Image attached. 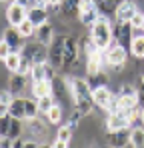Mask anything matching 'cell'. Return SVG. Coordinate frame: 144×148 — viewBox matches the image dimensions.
<instances>
[{"label": "cell", "mask_w": 144, "mask_h": 148, "mask_svg": "<svg viewBox=\"0 0 144 148\" xmlns=\"http://www.w3.org/2000/svg\"><path fill=\"white\" fill-rule=\"evenodd\" d=\"M140 120H142V122H144V108H142V110H140Z\"/></svg>", "instance_id": "obj_42"}, {"label": "cell", "mask_w": 144, "mask_h": 148, "mask_svg": "<svg viewBox=\"0 0 144 148\" xmlns=\"http://www.w3.org/2000/svg\"><path fill=\"white\" fill-rule=\"evenodd\" d=\"M90 36L94 40V44L98 46V50L110 48L114 44V22H110L106 16H100L94 22V26L90 28Z\"/></svg>", "instance_id": "obj_1"}, {"label": "cell", "mask_w": 144, "mask_h": 148, "mask_svg": "<svg viewBox=\"0 0 144 148\" xmlns=\"http://www.w3.org/2000/svg\"><path fill=\"white\" fill-rule=\"evenodd\" d=\"M36 40H40L42 44H46V46H50L52 44V40L56 38L54 36V26L50 24V22H44V24L36 26Z\"/></svg>", "instance_id": "obj_19"}, {"label": "cell", "mask_w": 144, "mask_h": 148, "mask_svg": "<svg viewBox=\"0 0 144 148\" xmlns=\"http://www.w3.org/2000/svg\"><path fill=\"white\" fill-rule=\"evenodd\" d=\"M88 80H90V86H92V90L94 88H100V86H108V76L104 72H98L94 76H88Z\"/></svg>", "instance_id": "obj_31"}, {"label": "cell", "mask_w": 144, "mask_h": 148, "mask_svg": "<svg viewBox=\"0 0 144 148\" xmlns=\"http://www.w3.org/2000/svg\"><path fill=\"white\" fill-rule=\"evenodd\" d=\"M28 18V6L20 4L18 0H12L6 8V20L10 26H20Z\"/></svg>", "instance_id": "obj_7"}, {"label": "cell", "mask_w": 144, "mask_h": 148, "mask_svg": "<svg viewBox=\"0 0 144 148\" xmlns=\"http://www.w3.org/2000/svg\"><path fill=\"white\" fill-rule=\"evenodd\" d=\"M130 146L144 148V130L142 128H132L130 130Z\"/></svg>", "instance_id": "obj_26"}, {"label": "cell", "mask_w": 144, "mask_h": 148, "mask_svg": "<svg viewBox=\"0 0 144 148\" xmlns=\"http://www.w3.org/2000/svg\"><path fill=\"white\" fill-rule=\"evenodd\" d=\"M96 4H98V8L102 10V12H110V10H116V6H118V2L116 0H94Z\"/></svg>", "instance_id": "obj_35"}, {"label": "cell", "mask_w": 144, "mask_h": 148, "mask_svg": "<svg viewBox=\"0 0 144 148\" xmlns=\"http://www.w3.org/2000/svg\"><path fill=\"white\" fill-rule=\"evenodd\" d=\"M22 34H20V30H18V26H10V28H6L4 32H2V40L12 48V52H20L24 46L22 42Z\"/></svg>", "instance_id": "obj_14"}, {"label": "cell", "mask_w": 144, "mask_h": 148, "mask_svg": "<svg viewBox=\"0 0 144 148\" xmlns=\"http://www.w3.org/2000/svg\"><path fill=\"white\" fill-rule=\"evenodd\" d=\"M142 28H144V16H142Z\"/></svg>", "instance_id": "obj_43"}, {"label": "cell", "mask_w": 144, "mask_h": 148, "mask_svg": "<svg viewBox=\"0 0 144 148\" xmlns=\"http://www.w3.org/2000/svg\"><path fill=\"white\" fill-rule=\"evenodd\" d=\"M48 94H54V82L52 80H38L32 82V96L34 98H42Z\"/></svg>", "instance_id": "obj_20"}, {"label": "cell", "mask_w": 144, "mask_h": 148, "mask_svg": "<svg viewBox=\"0 0 144 148\" xmlns=\"http://www.w3.org/2000/svg\"><path fill=\"white\" fill-rule=\"evenodd\" d=\"M28 86V74H20V72H12L10 80H8V88L12 94H22Z\"/></svg>", "instance_id": "obj_16"}, {"label": "cell", "mask_w": 144, "mask_h": 148, "mask_svg": "<svg viewBox=\"0 0 144 148\" xmlns=\"http://www.w3.org/2000/svg\"><path fill=\"white\" fill-rule=\"evenodd\" d=\"M48 2V10H52V8H56V10H58V6H60V2H62V0H46Z\"/></svg>", "instance_id": "obj_40"}, {"label": "cell", "mask_w": 144, "mask_h": 148, "mask_svg": "<svg viewBox=\"0 0 144 148\" xmlns=\"http://www.w3.org/2000/svg\"><path fill=\"white\" fill-rule=\"evenodd\" d=\"M126 60H128V52L124 46H120V44H112L110 48L104 50V62H106V66L108 68H112V70H116L120 72L124 66H126Z\"/></svg>", "instance_id": "obj_3"}, {"label": "cell", "mask_w": 144, "mask_h": 148, "mask_svg": "<svg viewBox=\"0 0 144 148\" xmlns=\"http://www.w3.org/2000/svg\"><path fill=\"white\" fill-rule=\"evenodd\" d=\"M110 134V146L122 148L126 144H130V128H120L114 132H108Z\"/></svg>", "instance_id": "obj_21"}, {"label": "cell", "mask_w": 144, "mask_h": 148, "mask_svg": "<svg viewBox=\"0 0 144 148\" xmlns=\"http://www.w3.org/2000/svg\"><path fill=\"white\" fill-rule=\"evenodd\" d=\"M92 98H94V104L98 108L106 110V112H112V106H114V92L108 88V86H100V88H94L92 90Z\"/></svg>", "instance_id": "obj_8"}, {"label": "cell", "mask_w": 144, "mask_h": 148, "mask_svg": "<svg viewBox=\"0 0 144 148\" xmlns=\"http://www.w3.org/2000/svg\"><path fill=\"white\" fill-rule=\"evenodd\" d=\"M48 120H42V118H38V116H34V118H26V130H28V134L32 136V138H46L48 136Z\"/></svg>", "instance_id": "obj_13"}, {"label": "cell", "mask_w": 144, "mask_h": 148, "mask_svg": "<svg viewBox=\"0 0 144 148\" xmlns=\"http://www.w3.org/2000/svg\"><path fill=\"white\" fill-rule=\"evenodd\" d=\"M134 40V26L130 22H118L114 24V42L120 44V46H130Z\"/></svg>", "instance_id": "obj_9"}, {"label": "cell", "mask_w": 144, "mask_h": 148, "mask_svg": "<svg viewBox=\"0 0 144 148\" xmlns=\"http://www.w3.org/2000/svg\"><path fill=\"white\" fill-rule=\"evenodd\" d=\"M62 54H64V36L60 34L48 46V62L52 66H56L58 70H62Z\"/></svg>", "instance_id": "obj_11"}, {"label": "cell", "mask_w": 144, "mask_h": 148, "mask_svg": "<svg viewBox=\"0 0 144 148\" xmlns=\"http://www.w3.org/2000/svg\"><path fill=\"white\" fill-rule=\"evenodd\" d=\"M36 100H38V106H40V112H44V114H46L48 110L56 104L54 94H48V96H42V98H36Z\"/></svg>", "instance_id": "obj_33"}, {"label": "cell", "mask_w": 144, "mask_h": 148, "mask_svg": "<svg viewBox=\"0 0 144 148\" xmlns=\"http://www.w3.org/2000/svg\"><path fill=\"white\" fill-rule=\"evenodd\" d=\"M106 62H104V54L102 52H96L92 56H88L86 58V74L88 76H94V74L102 72V66H104Z\"/></svg>", "instance_id": "obj_18"}, {"label": "cell", "mask_w": 144, "mask_h": 148, "mask_svg": "<svg viewBox=\"0 0 144 148\" xmlns=\"http://www.w3.org/2000/svg\"><path fill=\"white\" fill-rule=\"evenodd\" d=\"M10 54H12V48H10V46H8V44L2 40V42H0V60L4 62V60H6Z\"/></svg>", "instance_id": "obj_37"}, {"label": "cell", "mask_w": 144, "mask_h": 148, "mask_svg": "<svg viewBox=\"0 0 144 148\" xmlns=\"http://www.w3.org/2000/svg\"><path fill=\"white\" fill-rule=\"evenodd\" d=\"M56 138H58V140L64 144V148L68 146V142H70V138H72V126H70V124H62V126L58 128Z\"/></svg>", "instance_id": "obj_28"}, {"label": "cell", "mask_w": 144, "mask_h": 148, "mask_svg": "<svg viewBox=\"0 0 144 148\" xmlns=\"http://www.w3.org/2000/svg\"><path fill=\"white\" fill-rule=\"evenodd\" d=\"M20 54H22L24 58H28L32 64H44V62H48V46L42 44L40 40L24 44Z\"/></svg>", "instance_id": "obj_4"}, {"label": "cell", "mask_w": 144, "mask_h": 148, "mask_svg": "<svg viewBox=\"0 0 144 148\" xmlns=\"http://www.w3.org/2000/svg\"><path fill=\"white\" fill-rule=\"evenodd\" d=\"M140 92H142V94H144V76H142V78H140Z\"/></svg>", "instance_id": "obj_41"}, {"label": "cell", "mask_w": 144, "mask_h": 148, "mask_svg": "<svg viewBox=\"0 0 144 148\" xmlns=\"http://www.w3.org/2000/svg\"><path fill=\"white\" fill-rule=\"evenodd\" d=\"M132 118L122 112V110H112L106 118V132H114V130H120V128H130L132 126Z\"/></svg>", "instance_id": "obj_10"}, {"label": "cell", "mask_w": 144, "mask_h": 148, "mask_svg": "<svg viewBox=\"0 0 144 148\" xmlns=\"http://www.w3.org/2000/svg\"><path fill=\"white\" fill-rule=\"evenodd\" d=\"M118 94H138V90L132 86V84H122L118 90Z\"/></svg>", "instance_id": "obj_38"}, {"label": "cell", "mask_w": 144, "mask_h": 148, "mask_svg": "<svg viewBox=\"0 0 144 148\" xmlns=\"http://www.w3.org/2000/svg\"><path fill=\"white\" fill-rule=\"evenodd\" d=\"M80 2L82 0H62L60 6H58V16L66 22L70 20H78V14H80Z\"/></svg>", "instance_id": "obj_12"}, {"label": "cell", "mask_w": 144, "mask_h": 148, "mask_svg": "<svg viewBox=\"0 0 144 148\" xmlns=\"http://www.w3.org/2000/svg\"><path fill=\"white\" fill-rule=\"evenodd\" d=\"M46 120L50 124H60V122H62V106L54 104V106L46 112Z\"/></svg>", "instance_id": "obj_29"}, {"label": "cell", "mask_w": 144, "mask_h": 148, "mask_svg": "<svg viewBox=\"0 0 144 148\" xmlns=\"http://www.w3.org/2000/svg\"><path fill=\"white\" fill-rule=\"evenodd\" d=\"M12 100H14V94L10 92V88H8V90H2V92H0V112H8Z\"/></svg>", "instance_id": "obj_30"}, {"label": "cell", "mask_w": 144, "mask_h": 148, "mask_svg": "<svg viewBox=\"0 0 144 148\" xmlns=\"http://www.w3.org/2000/svg\"><path fill=\"white\" fill-rule=\"evenodd\" d=\"M142 16H144V14H140V12H136V14L132 16V20H130V24L134 26V28H138V26H142Z\"/></svg>", "instance_id": "obj_39"}, {"label": "cell", "mask_w": 144, "mask_h": 148, "mask_svg": "<svg viewBox=\"0 0 144 148\" xmlns=\"http://www.w3.org/2000/svg\"><path fill=\"white\" fill-rule=\"evenodd\" d=\"M80 50H82V54L88 58V56H92L96 52H102V50H98V46L94 44V40H92V36L88 34V36H82L80 38Z\"/></svg>", "instance_id": "obj_23"}, {"label": "cell", "mask_w": 144, "mask_h": 148, "mask_svg": "<svg viewBox=\"0 0 144 148\" xmlns=\"http://www.w3.org/2000/svg\"><path fill=\"white\" fill-rule=\"evenodd\" d=\"M28 20L34 26H40L48 22V8L46 6H28Z\"/></svg>", "instance_id": "obj_17"}, {"label": "cell", "mask_w": 144, "mask_h": 148, "mask_svg": "<svg viewBox=\"0 0 144 148\" xmlns=\"http://www.w3.org/2000/svg\"><path fill=\"white\" fill-rule=\"evenodd\" d=\"M8 112L14 116V118H20V120H26V98H20V96H14Z\"/></svg>", "instance_id": "obj_22"}, {"label": "cell", "mask_w": 144, "mask_h": 148, "mask_svg": "<svg viewBox=\"0 0 144 148\" xmlns=\"http://www.w3.org/2000/svg\"><path fill=\"white\" fill-rule=\"evenodd\" d=\"M82 54L80 42L74 36H64V54H62V70L72 72L78 66V56Z\"/></svg>", "instance_id": "obj_2"}, {"label": "cell", "mask_w": 144, "mask_h": 148, "mask_svg": "<svg viewBox=\"0 0 144 148\" xmlns=\"http://www.w3.org/2000/svg\"><path fill=\"white\" fill-rule=\"evenodd\" d=\"M20 60H22L20 52H12V54L4 60V66H6L10 72H18V68H20Z\"/></svg>", "instance_id": "obj_27"}, {"label": "cell", "mask_w": 144, "mask_h": 148, "mask_svg": "<svg viewBox=\"0 0 144 148\" xmlns=\"http://www.w3.org/2000/svg\"><path fill=\"white\" fill-rule=\"evenodd\" d=\"M2 2H6V0H2Z\"/></svg>", "instance_id": "obj_44"}, {"label": "cell", "mask_w": 144, "mask_h": 148, "mask_svg": "<svg viewBox=\"0 0 144 148\" xmlns=\"http://www.w3.org/2000/svg\"><path fill=\"white\" fill-rule=\"evenodd\" d=\"M130 54H132L134 58H138V60L144 58V36H136V38L132 40V44H130Z\"/></svg>", "instance_id": "obj_25"}, {"label": "cell", "mask_w": 144, "mask_h": 148, "mask_svg": "<svg viewBox=\"0 0 144 148\" xmlns=\"http://www.w3.org/2000/svg\"><path fill=\"white\" fill-rule=\"evenodd\" d=\"M30 80L38 82V80H48V62L44 64H34L30 70Z\"/></svg>", "instance_id": "obj_24"}, {"label": "cell", "mask_w": 144, "mask_h": 148, "mask_svg": "<svg viewBox=\"0 0 144 148\" xmlns=\"http://www.w3.org/2000/svg\"><path fill=\"white\" fill-rule=\"evenodd\" d=\"M82 118H84V114H82L80 110H76V108H74V112H72L70 118H68V124H70L72 128H74V126H78V122H80Z\"/></svg>", "instance_id": "obj_36"}, {"label": "cell", "mask_w": 144, "mask_h": 148, "mask_svg": "<svg viewBox=\"0 0 144 148\" xmlns=\"http://www.w3.org/2000/svg\"><path fill=\"white\" fill-rule=\"evenodd\" d=\"M102 16V10L98 8L94 0H82L80 2V14H78V20L80 24L86 26V28H92L94 22Z\"/></svg>", "instance_id": "obj_6"}, {"label": "cell", "mask_w": 144, "mask_h": 148, "mask_svg": "<svg viewBox=\"0 0 144 148\" xmlns=\"http://www.w3.org/2000/svg\"><path fill=\"white\" fill-rule=\"evenodd\" d=\"M40 114V106H38V100H30L26 98V118H34Z\"/></svg>", "instance_id": "obj_32"}, {"label": "cell", "mask_w": 144, "mask_h": 148, "mask_svg": "<svg viewBox=\"0 0 144 148\" xmlns=\"http://www.w3.org/2000/svg\"><path fill=\"white\" fill-rule=\"evenodd\" d=\"M18 30H20V34H22L24 38H30L32 34H36V26L32 24V22H30L28 18H26V20H24L22 24L18 26Z\"/></svg>", "instance_id": "obj_34"}, {"label": "cell", "mask_w": 144, "mask_h": 148, "mask_svg": "<svg viewBox=\"0 0 144 148\" xmlns=\"http://www.w3.org/2000/svg\"><path fill=\"white\" fill-rule=\"evenodd\" d=\"M136 12H138V10H136L134 0H120L116 10H114V16H116L118 22H130Z\"/></svg>", "instance_id": "obj_15"}, {"label": "cell", "mask_w": 144, "mask_h": 148, "mask_svg": "<svg viewBox=\"0 0 144 148\" xmlns=\"http://www.w3.org/2000/svg\"><path fill=\"white\" fill-rule=\"evenodd\" d=\"M64 84L68 86V92H70L74 102L80 98H92L90 80H86V78H64Z\"/></svg>", "instance_id": "obj_5"}]
</instances>
